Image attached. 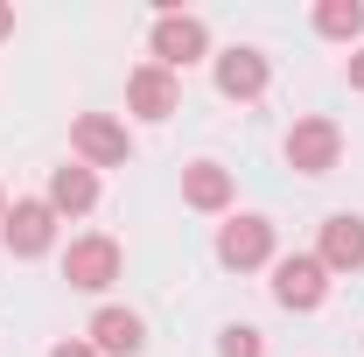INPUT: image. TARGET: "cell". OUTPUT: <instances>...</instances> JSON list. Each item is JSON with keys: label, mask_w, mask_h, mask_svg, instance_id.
<instances>
[{"label": "cell", "mask_w": 364, "mask_h": 357, "mask_svg": "<svg viewBox=\"0 0 364 357\" xmlns=\"http://www.w3.org/2000/svg\"><path fill=\"white\" fill-rule=\"evenodd\" d=\"M336 161H343V127L329 112H309V119L287 127V169L294 176H329Z\"/></svg>", "instance_id": "obj_1"}, {"label": "cell", "mask_w": 364, "mask_h": 357, "mask_svg": "<svg viewBox=\"0 0 364 357\" xmlns=\"http://www.w3.org/2000/svg\"><path fill=\"white\" fill-rule=\"evenodd\" d=\"M273 302L294 315H309L329 302V267H322L316 252H287V260H273Z\"/></svg>", "instance_id": "obj_2"}, {"label": "cell", "mask_w": 364, "mask_h": 357, "mask_svg": "<svg viewBox=\"0 0 364 357\" xmlns=\"http://www.w3.org/2000/svg\"><path fill=\"white\" fill-rule=\"evenodd\" d=\"M196 56H210V28H203L196 14L161 7V14H154V63H161V70H189Z\"/></svg>", "instance_id": "obj_3"}, {"label": "cell", "mask_w": 364, "mask_h": 357, "mask_svg": "<svg viewBox=\"0 0 364 357\" xmlns=\"http://www.w3.org/2000/svg\"><path fill=\"white\" fill-rule=\"evenodd\" d=\"M0 238H7L14 260H43L49 245H56V211H49V196H21V203L0 218Z\"/></svg>", "instance_id": "obj_4"}, {"label": "cell", "mask_w": 364, "mask_h": 357, "mask_svg": "<svg viewBox=\"0 0 364 357\" xmlns=\"http://www.w3.org/2000/svg\"><path fill=\"white\" fill-rule=\"evenodd\" d=\"M63 280L85 287V294H105V287L119 280V238H105V231L70 238V252H63Z\"/></svg>", "instance_id": "obj_5"}, {"label": "cell", "mask_w": 364, "mask_h": 357, "mask_svg": "<svg viewBox=\"0 0 364 357\" xmlns=\"http://www.w3.org/2000/svg\"><path fill=\"white\" fill-rule=\"evenodd\" d=\"M218 260H225L231 273H259V267H273V224L267 218H231V224H218Z\"/></svg>", "instance_id": "obj_6"}, {"label": "cell", "mask_w": 364, "mask_h": 357, "mask_svg": "<svg viewBox=\"0 0 364 357\" xmlns=\"http://www.w3.org/2000/svg\"><path fill=\"white\" fill-rule=\"evenodd\" d=\"M70 147H77V161H85V169H127V154H134L127 127H119V119H105V112H77Z\"/></svg>", "instance_id": "obj_7"}, {"label": "cell", "mask_w": 364, "mask_h": 357, "mask_svg": "<svg viewBox=\"0 0 364 357\" xmlns=\"http://www.w3.org/2000/svg\"><path fill=\"white\" fill-rule=\"evenodd\" d=\"M127 105H134L140 119H168V112L182 105L176 70H161V63H140L134 78H127Z\"/></svg>", "instance_id": "obj_8"}, {"label": "cell", "mask_w": 364, "mask_h": 357, "mask_svg": "<svg viewBox=\"0 0 364 357\" xmlns=\"http://www.w3.org/2000/svg\"><path fill=\"white\" fill-rule=\"evenodd\" d=\"M267 78H273V63L259 56V49H245V43L218 56V91H225V98H238V105H252V98L267 91Z\"/></svg>", "instance_id": "obj_9"}, {"label": "cell", "mask_w": 364, "mask_h": 357, "mask_svg": "<svg viewBox=\"0 0 364 357\" xmlns=\"http://www.w3.org/2000/svg\"><path fill=\"white\" fill-rule=\"evenodd\" d=\"M85 343H91L98 357H140L147 329H140L134 309H98V315H91V329H85Z\"/></svg>", "instance_id": "obj_10"}, {"label": "cell", "mask_w": 364, "mask_h": 357, "mask_svg": "<svg viewBox=\"0 0 364 357\" xmlns=\"http://www.w3.org/2000/svg\"><path fill=\"white\" fill-rule=\"evenodd\" d=\"M91 203H98V169H85V161L49 169V211L56 218H85Z\"/></svg>", "instance_id": "obj_11"}, {"label": "cell", "mask_w": 364, "mask_h": 357, "mask_svg": "<svg viewBox=\"0 0 364 357\" xmlns=\"http://www.w3.org/2000/svg\"><path fill=\"white\" fill-rule=\"evenodd\" d=\"M316 260H322L329 273H358V267H364V218H350V211H343V218H329V224H322Z\"/></svg>", "instance_id": "obj_12"}, {"label": "cell", "mask_w": 364, "mask_h": 357, "mask_svg": "<svg viewBox=\"0 0 364 357\" xmlns=\"http://www.w3.org/2000/svg\"><path fill=\"white\" fill-rule=\"evenodd\" d=\"M182 203H189V211H225L231 203V169L189 161V169H182Z\"/></svg>", "instance_id": "obj_13"}, {"label": "cell", "mask_w": 364, "mask_h": 357, "mask_svg": "<svg viewBox=\"0 0 364 357\" xmlns=\"http://www.w3.org/2000/svg\"><path fill=\"white\" fill-rule=\"evenodd\" d=\"M316 36H329V43H358V36H364V7H358V0H322V7H316Z\"/></svg>", "instance_id": "obj_14"}, {"label": "cell", "mask_w": 364, "mask_h": 357, "mask_svg": "<svg viewBox=\"0 0 364 357\" xmlns=\"http://www.w3.org/2000/svg\"><path fill=\"white\" fill-rule=\"evenodd\" d=\"M218 357H267V336H259L252 322H231L225 343H218Z\"/></svg>", "instance_id": "obj_15"}, {"label": "cell", "mask_w": 364, "mask_h": 357, "mask_svg": "<svg viewBox=\"0 0 364 357\" xmlns=\"http://www.w3.org/2000/svg\"><path fill=\"white\" fill-rule=\"evenodd\" d=\"M49 357H98V351H91L85 336H63V343H56V351H49Z\"/></svg>", "instance_id": "obj_16"}, {"label": "cell", "mask_w": 364, "mask_h": 357, "mask_svg": "<svg viewBox=\"0 0 364 357\" xmlns=\"http://www.w3.org/2000/svg\"><path fill=\"white\" fill-rule=\"evenodd\" d=\"M350 91H364V49L350 56Z\"/></svg>", "instance_id": "obj_17"}, {"label": "cell", "mask_w": 364, "mask_h": 357, "mask_svg": "<svg viewBox=\"0 0 364 357\" xmlns=\"http://www.w3.org/2000/svg\"><path fill=\"white\" fill-rule=\"evenodd\" d=\"M0 36H14V7L7 0H0Z\"/></svg>", "instance_id": "obj_18"}, {"label": "cell", "mask_w": 364, "mask_h": 357, "mask_svg": "<svg viewBox=\"0 0 364 357\" xmlns=\"http://www.w3.org/2000/svg\"><path fill=\"white\" fill-rule=\"evenodd\" d=\"M0 218H7V196H0Z\"/></svg>", "instance_id": "obj_19"}]
</instances>
